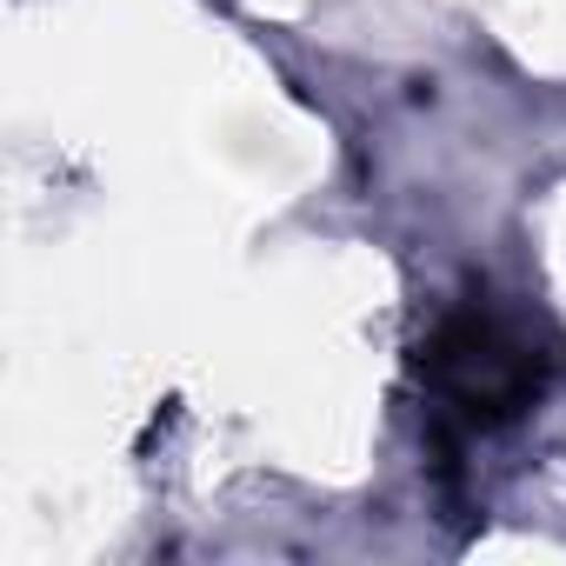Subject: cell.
Segmentation results:
<instances>
[{
  "label": "cell",
  "instance_id": "cell-1",
  "mask_svg": "<svg viewBox=\"0 0 566 566\" xmlns=\"http://www.w3.org/2000/svg\"><path fill=\"white\" fill-rule=\"evenodd\" d=\"M433 374L473 407V413H506L513 400L533 394V360L500 340L486 321H453L440 340H433Z\"/></svg>",
  "mask_w": 566,
  "mask_h": 566
}]
</instances>
